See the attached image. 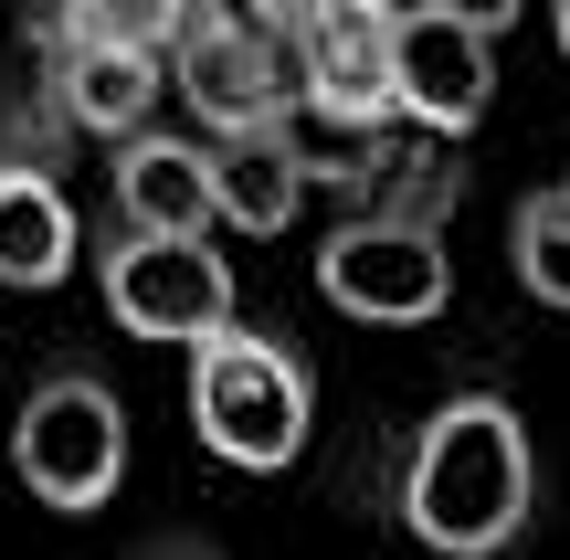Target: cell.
<instances>
[{
	"instance_id": "1",
	"label": "cell",
	"mask_w": 570,
	"mask_h": 560,
	"mask_svg": "<svg viewBox=\"0 0 570 560\" xmlns=\"http://www.w3.org/2000/svg\"><path fill=\"white\" fill-rule=\"evenodd\" d=\"M391 498H402V529L423 550L497 560L518 529H529V508H539V444H529V423H518V402L508 392L433 402V413L412 423V444H402Z\"/></svg>"
},
{
	"instance_id": "2",
	"label": "cell",
	"mask_w": 570,
	"mask_h": 560,
	"mask_svg": "<svg viewBox=\"0 0 570 560\" xmlns=\"http://www.w3.org/2000/svg\"><path fill=\"white\" fill-rule=\"evenodd\" d=\"M454 190H465V169H454L444 148H402V159L360 190V212L317 244L327 307L370 317V328H423V317H444V296H454V254H444Z\"/></svg>"
},
{
	"instance_id": "3",
	"label": "cell",
	"mask_w": 570,
	"mask_h": 560,
	"mask_svg": "<svg viewBox=\"0 0 570 560\" xmlns=\"http://www.w3.org/2000/svg\"><path fill=\"white\" fill-rule=\"evenodd\" d=\"M190 423L223 465L244 477H275V465L306 455V423H317V371L285 350L254 317H223V328L190 338Z\"/></svg>"
},
{
	"instance_id": "4",
	"label": "cell",
	"mask_w": 570,
	"mask_h": 560,
	"mask_svg": "<svg viewBox=\"0 0 570 560\" xmlns=\"http://www.w3.org/2000/svg\"><path fill=\"white\" fill-rule=\"evenodd\" d=\"M11 465H21V487H32L42 508H63V519L106 508L117 477H127V402L106 392L96 371H42L32 402L11 413Z\"/></svg>"
},
{
	"instance_id": "5",
	"label": "cell",
	"mask_w": 570,
	"mask_h": 560,
	"mask_svg": "<svg viewBox=\"0 0 570 560\" xmlns=\"http://www.w3.org/2000/svg\"><path fill=\"white\" fill-rule=\"evenodd\" d=\"M159 75L169 96L202 117V138H223V127H275L285 117V63L265 42V21L244 11V0H180V21H169L159 42Z\"/></svg>"
},
{
	"instance_id": "6",
	"label": "cell",
	"mask_w": 570,
	"mask_h": 560,
	"mask_svg": "<svg viewBox=\"0 0 570 560\" xmlns=\"http://www.w3.org/2000/svg\"><path fill=\"white\" fill-rule=\"evenodd\" d=\"M96 286H106V317L127 338H202V328L233 317V265L212 254V233H127V223H106Z\"/></svg>"
},
{
	"instance_id": "7",
	"label": "cell",
	"mask_w": 570,
	"mask_h": 560,
	"mask_svg": "<svg viewBox=\"0 0 570 560\" xmlns=\"http://www.w3.org/2000/svg\"><path fill=\"white\" fill-rule=\"evenodd\" d=\"M275 63L296 75L306 106L327 117L391 127V85H381V42H391V0H254Z\"/></svg>"
},
{
	"instance_id": "8",
	"label": "cell",
	"mask_w": 570,
	"mask_h": 560,
	"mask_svg": "<svg viewBox=\"0 0 570 560\" xmlns=\"http://www.w3.org/2000/svg\"><path fill=\"white\" fill-rule=\"evenodd\" d=\"M381 85H391V117L433 127V138H465V127H487V106H497V42L465 32V21H444V11L391 0Z\"/></svg>"
},
{
	"instance_id": "9",
	"label": "cell",
	"mask_w": 570,
	"mask_h": 560,
	"mask_svg": "<svg viewBox=\"0 0 570 560\" xmlns=\"http://www.w3.org/2000/svg\"><path fill=\"white\" fill-rule=\"evenodd\" d=\"M42 96L63 106V127H85V138H127V127H148L159 117V96H169V75H159V53L148 42H106V32H85V21H42Z\"/></svg>"
},
{
	"instance_id": "10",
	"label": "cell",
	"mask_w": 570,
	"mask_h": 560,
	"mask_svg": "<svg viewBox=\"0 0 570 560\" xmlns=\"http://www.w3.org/2000/svg\"><path fill=\"white\" fill-rule=\"evenodd\" d=\"M106 223H127V233H212L202 138L127 127V138H117V169H106Z\"/></svg>"
},
{
	"instance_id": "11",
	"label": "cell",
	"mask_w": 570,
	"mask_h": 560,
	"mask_svg": "<svg viewBox=\"0 0 570 560\" xmlns=\"http://www.w3.org/2000/svg\"><path fill=\"white\" fill-rule=\"evenodd\" d=\"M75 275V202L53 159L0 138V286H63Z\"/></svg>"
},
{
	"instance_id": "12",
	"label": "cell",
	"mask_w": 570,
	"mask_h": 560,
	"mask_svg": "<svg viewBox=\"0 0 570 560\" xmlns=\"http://www.w3.org/2000/svg\"><path fill=\"white\" fill-rule=\"evenodd\" d=\"M202 180H212V223H233V233H285L306 212L285 127H223V138H202Z\"/></svg>"
},
{
	"instance_id": "13",
	"label": "cell",
	"mask_w": 570,
	"mask_h": 560,
	"mask_svg": "<svg viewBox=\"0 0 570 560\" xmlns=\"http://www.w3.org/2000/svg\"><path fill=\"white\" fill-rule=\"evenodd\" d=\"M508 254H518V286L539 307H570V190H529L508 212Z\"/></svg>"
},
{
	"instance_id": "14",
	"label": "cell",
	"mask_w": 570,
	"mask_h": 560,
	"mask_svg": "<svg viewBox=\"0 0 570 560\" xmlns=\"http://www.w3.org/2000/svg\"><path fill=\"white\" fill-rule=\"evenodd\" d=\"M53 11L85 21V32H106V42H148V53H159L169 21H180V0H53Z\"/></svg>"
},
{
	"instance_id": "15",
	"label": "cell",
	"mask_w": 570,
	"mask_h": 560,
	"mask_svg": "<svg viewBox=\"0 0 570 560\" xmlns=\"http://www.w3.org/2000/svg\"><path fill=\"white\" fill-rule=\"evenodd\" d=\"M412 11H444V21H465V32H508V21H518V0H412Z\"/></svg>"
},
{
	"instance_id": "16",
	"label": "cell",
	"mask_w": 570,
	"mask_h": 560,
	"mask_svg": "<svg viewBox=\"0 0 570 560\" xmlns=\"http://www.w3.org/2000/svg\"><path fill=\"white\" fill-rule=\"evenodd\" d=\"M550 21H560V53H570V0H550Z\"/></svg>"
},
{
	"instance_id": "17",
	"label": "cell",
	"mask_w": 570,
	"mask_h": 560,
	"mask_svg": "<svg viewBox=\"0 0 570 560\" xmlns=\"http://www.w3.org/2000/svg\"><path fill=\"white\" fill-rule=\"evenodd\" d=\"M560 190H570V180H560Z\"/></svg>"
}]
</instances>
